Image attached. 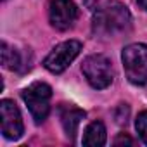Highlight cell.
Here are the masks:
<instances>
[{"instance_id":"cell-1","label":"cell","mask_w":147,"mask_h":147,"mask_svg":"<svg viewBox=\"0 0 147 147\" xmlns=\"http://www.w3.org/2000/svg\"><path fill=\"white\" fill-rule=\"evenodd\" d=\"M131 28L130 11L116 0L104 4L94 14V31L102 36H118Z\"/></svg>"},{"instance_id":"cell-5","label":"cell","mask_w":147,"mask_h":147,"mask_svg":"<svg viewBox=\"0 0 147 147\" xmlns=\"http://www.w3.org/2000/svg\"><path fill=\"white\" fill-rule=\"evenodd\" d=\"M82 50V43L78 40H67V42H62L59 43L43 61V66L54 73V75H59L62 73L73 61L78 57Z\"/></svg>"},{"instance_id":"cell-6","label":"cell","mask_w":147,"mask_h":147,"mask_svg":"<svg viewBox=\"0 0 147 147\" xmlns=\"http://www.w3.org/2000/svg\"><path fill=\"white\" fill-rule=\"evenodd\" d=\"M49 19L55 30L66 31L76 23L78 7L71 0H52L49 7Z\"/></svg>"},{"instance_id":"cell-12","label":"cell","mask_w":147,"mask_h":147,"mask_svg":"<svg viewBox=\"0 0 147 147\" xmlns=\"http://www.w3.org/2000/svg\"><path fill=\"white\" fill-rule=\"evenodd\" d=\"M114 144H116V145H121V144H130V145H131V144H133V140H131L128 135H125V133H119V137L114 140Z\"/></svg>"},{"instance_id":"cell-13","label":"cell","mask_w":147,"mask_h":147,"mask_svg":"<svg viewBox=\"0 0 147 147\" xmlns=\"http://www.w3.org/2000/svg\"><path fill=\"white\" fill-rule=\"evenodd\" d=\"M137 2L140 4V7H142V9H145V11H147V0H137Z\"/></svg>"},{"instance_id":"cell-7","label":"cell","mask_w":147,"mask_h":147,"mask_svg":"<svg viewBox=\"0 0 147 147\" xmlns=\"http://www.w3.org/2000/svg\"><path fill=\"white\" fill-rule=\"evenodd\" d=\"M0 114H2V133H4V137L9 140H18L24 131L23 118H21L18 106L12 100L5 99V100L0 102Z\"/></svg>"},{"instance_id":"cell-9","label":"cell","mask_w":147,"mask_h":147,"mask_svg":"<svg viewBox=\"0 0 147 147\" xmlns=\"http://www.w3.org/2000/svg\"><path fill=\"white\" fill-rule=\"evenodd\" d=\"M106 144V126L100 121H94L87 126L83 135V145L88 147H100Z\"/></svg>"},{"instance_id":"cell-3","label":"cell","mask_w":147,"mask_h":147,"mask_svg":"<svg viewBox=\"0 0 147 147\" xmlns=\"http://www.w3.org/2000/svg\"><path fill=\"white\" fill-rule=\"evenodd\" d=\"M82 71H83L87 82L97 90L107 88L113 83V78H114L111 61L102 54L88 55L82 64Z\"/></svg>"},{"instance_id":"cell-8","label":"cell","mask_w":147,"mask_h":147,"mask_svg":"<svg viewBox=\"0 0 147 147\" xmlns=\"http://www.w3.org/2000/svg\"><path fill=\"white\" fill-rule=\"evenodd\" d=\"M83 118H85V111H82L75 106H67V104L61 106V123H62L66 135L71 140H75V137L78 133V126Z\"/></svg>"},{"instance_id":"cell-2","label":"cell","mask_w":147,"mask_h":147,"mask_svg":"<svg viewBox=\"0 0 147 147\" xmlns=\"http://www.w3.org/2000/svg\"><path fill=\"white\" fill-rule=\"evenodd\" d=\"M121 61L130 83L145 85L147 83V45L131 43L123 49Z\"/></svg>"},{"instance_id":"cell-10","label":"cell","mask_w":147,"mask_h":147,"mask_svg":"<svg viewBox=\"0 0 147 147\" xmlns=\"http://www.w3.org/2000/svg\"><path fill=\"white\" fill-rule=\"evenodd\" d=\"M2 64L7 67V69H19V64H21V57L18 54V50L11 49L5 42H2Z\"/></svg>"},{"instance_id":"cell-11","label":"cell","mask_w":147,"mask_h":147,"mask_svg":"<svg viewBox=\"0 0 147 147\" xmlns=\"http://www.w3.org/2000/svg\"><path fill=\"white\" fill-rule=\"evenodd\" d=\"M135 128H137L138 137L142 138V142H144V144H147V111H142V113L137 116Z\"/></svg>"},{"instance_id":"cell-4","label":"cell","mask_w":147,"mask_h":147,"mask_svg":"<svg viewBox=\"0 0 147 147\" xmlns=\"http://www.w3.org/2000/svg\"><path fill=\"white\" fill-rule=\"evenodd\" d=\"M50 99H52V88L42 82L31 83L28 88L23 90V100L26 102L36 123H43L47 119L50 111Z\"/></svg>"}]
</instances>
